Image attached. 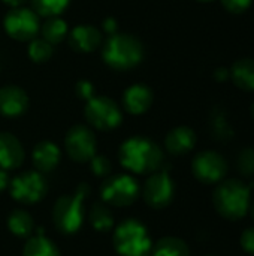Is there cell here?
<instances>
[{"label": "cell", "mask_w": 254, "mask_h": 256, "mask_svg": "<svg viewBox=\"0 0 254 256\" xmlns=\"http://www.w3.org/2000/svg\"><path fill=\"white\" fill-rule=\"evenodd\" d=\"M120 164L135 174H153L160 170L165 156L162 148L147 136H132L120 146Z\"/></svg>", "instance_id": "cell-1"}, {"label": "cell", "mask_w": 254, "mask_h": 256, "mask_svg": "<svg viewBox=\"0 0 254 256\" xmlns=\"http://www.w3.org/2000/svg\"><path fill=\"white\" fill-rule=\"evenodd\" d=\"M213 204L223 219L240 220L250 208V188L235 178L220 182L213 194Z\"/></svg>", "instance_id": "cell-2"}, {"label": "cell", "mask_w": 254, "mask_h": 256, "mask_svg": "<svg viewBox=\"0 0 254 256\" xmlns=\"http://www.w3.org/2000/svg\"><path fill=\"white\" fill-rule=\"evenodd\" d=\"M90 194L88 184L82 183L76 188L73 195L60 196L52 208V222L64 236L76 234L84 224V207L82 202Z\"/></svg>", "instance_id": "cell-3"}, {"label": "cell", "mask_w": 254, "mask_h": 256, "mask_svg": "<svg viewBox=\"0 0 254 256\" xmlns=\"http://www.w3.org/2000/svg\"><path fill=\"white\" fill-rule=\"evenodd\" d=\"M112 243L120 256H147L153 249L148 230L138 219L123 220L114 231Z\"/></svg>", "instance_id": "cell-4"}, {"label": "cell", "mask_w": 254, "mask_h": 256, "mask_svg": "<svg viewBox=\"0 0 254 256\" xmlns=\"http://www.w3.org/2000/svg\"><path fill=\"white\" fill-rule=\"evenodd\" d=\"M103 60L112 69L126 70L136 66L144 56L142 44L130 34H112L103 46Z\"/></svg>", "instance_id": "cell-5"}, {"label": "cell", "mask_w": 254, "mask_h": 256, "mask_svg": "<svg viewBox=\"0 0 254 256\" xmlns=\"http://www.w3.org/2000/svg\"><path fill=\"white\" fill-rule=\"evenodd\" d=\"M139 183L130 174H109L100 186L102 201L112 207L132 206L139 198Z\"/></svg>", "instance_id": "cell-6"}, {"label": "cell", "mask_w": 254, "mask_h": 256, "mask_svg": "<svg viewBox=\"0 0 254 256\" xmlns=\"http://www.w3.org/2000/svg\"><path fill=\"white\" fill-rule=\"evenodd\" d=\"M88 124L99 130H112L123 122V114L115 100L106 96H93L84 110Z\"/></svg>", "instance_id": "cell-7"}, {"label": "cell", "mask_w": 254, "mask_h": 256, "mask_svg": "<svg viewBox=\"0 0 254 256\" xmlns=\"http://www.w3.org/2000/svg\"><path fill=\"white\" fill-rule=\"evenodd\" d=\"M48 184L37 171H25L13 177L9 183L10 196L21 204H36L46 195Z\"/></svg>", "instance_id": "cell-8"}, {"label": "cell", "mask_w": 254, "mask_h": 256, "mask_svg": "<svg viewBox=\"0 0 254 256\" xmlns=\"http://www.w3.org/2000/svg\"><path fill=\"white\" fill-rule=\"evenodd\" d=\"M144 201L154 210L166 208L175 196V184L166 171H156L150 174L142 189Z\"/></svg>", "instance_id": "cell-9"}, {"label": "cell", "mask_w": 254, "mask_h": 256, "mask_svg": "<svg viewBox=\"0 0 254 256\" xmlns=\"http://www.w3.org/2000/svg\"><path fill=\"white\" fill-rule=\"evenodd\" d=\"M192 171L202 184H219L228 174V162L220 153L205 150L195 156Z\"/></svg>", "instance_id": "cell-10"}, {"label": "cell", "mask_w": 254, "mask_h": 256, "mask_svg": "<svg viewBox=\"0 0 254 256\" xmlns=\"http://www.w3.org/2000/svg\"><path fill=\"white\" fill-rule=\"evenodd\" d=\"M64 147L72 160L85 164L90 162V159L96 154L97 141L94 132L90 128L84 124H75L66 134Z\"/></svg>", "instance_id": "cell-11"}, {"label": "cell", "mask_w": 254, "mask_h": 256, "mask_svg": "<svg viewBox=\"0 0 254 256\" xmlns=\"http://www.w3.org/2000/svg\"><path fill=\"white\" fill-rule=\"evenodd\" d=\"M4 28L7 34L16 40H30L34 39L39 30V20L31 9L15 8L6 15Z\"/></svg>", "instance_id": "cell-12"}, {"label": "cell", "mask_w": 254, "mask_h": 256, "mask_svg": "<svg viewBox=\"0 0 254 256\" xmlns=\"http://www.w3.org/2000/svg\"><path fill=\"white\" fill-rule=\"evenodd\" d=\"M28 98L25 92L16 86H6L0 88V114L4 117H18L25 112Z\"/></svg>", "instance_id": "cell-13"}, {"label": "cell", "mask_w": 254, "mask_h": 256, "mask_svg": "<svg viewBox=\"0 0 254 256\" xmlns=\"http://www.w3.org/2000/svg\"><path fill=\"white\" fill-rule=\"evenodd\" d=\"M24 162V148L18 138L9 132H0V168L16 170Z\"/></svg>", "instance_id": "cell-14"}, {"label": "cell", "mask_w": 254, "mask_h": 256, "mask_svg": "<svg viewBox=\"0 0 254 256\" xmlns=\"http://www.w3.org/2000/svg\"><path fill=\"white\" fill-rule=\"evenodd\" d=\"M153 104V92L144 84L130 86L123 94V106L129 114L141 116L150 110Z\"/></svg>", "instance_id": "cell-15"}, {"label": "cell", "mask_w": 254, "mask_h": 256, "mask_svg": "<svg viewBox=\"0 0 254 256\" xmlns=\"http://www.w3.org/2000/svg\"><path fill=\"white\" fill-rule=\"evenodd\" d=\"M61 153L57 144L52 141H40L39 144L34 146L33 153H31V160L37 172H51L52 170L57 168L60 162Z\"/></svg>", "instance_id": "cell-16"}, {"label": "cell", "mask_w": 254, "mask_h": 256, "mask_svg": "<svg viewBox=\"0 0 254 256\" xmlns=\"http://www.w3.org/2000/svg\"><path fill=\"white\" fill-rule=\"evenodd\" d=\"M196 146V134L187 126L174 128L165 138V147L171 154L181 156L193 150Z\"/></svg>", "instance_id": "cell-17"}, {"label": "cell", "mask_w": 254, "mask_h": 256, "mask_svg": "<svg viewBox=\"0 0 254 256\" xmlns=\"http://www.w3.org/2000/svg\"><path fill=\"white\" fill-rule=\"evenodd\" d=\"M69 42L76 51L90 52L100 45V33L93 26H76L69 34Z\"/></svg>", "instance_id": "cell-18"}, {"label": "cell", "mask_w": 254, "mask_h": 256, "mask_svg": "<svg viewBox=\"0 0 254 256\" xmlns=\"http://www.w3.org/2000/svg\"><path fill=\"white\" fill-rule=\"evenodd\" d=\"M231 76L243 90L254 92V60L253 58H240L234 63L231 69Z\"/></svg>", "instance_id": "cell-19"}, {"label": "cell", "mask_w": 254, "mask_h": 256, "mask_svg": "<svg viewBox=\"0 0 254 256\" xmlns=\"http://www.w3.org/2000/svg\"><path fill=\"white\" fill-rule=\"evenodd\" d=\"M22 256H61L58 248L46 238L42 232L27 240L22 249Z\"/></svg>", "instance_id": "cell-20"}, {"label": "cell", "mask_w": 254, "mask_h": 256, "mask_svg": "<svg viewBox=\"0 0 254 256\" xmlns=\"http://www.w3.org/2000/svg\"><path fill=\"white\" fill-rule=\"evenodd\" d=\"M7 228L13 236L25 238L31 236L34 222L33 218L25 210H13L7 218Z\"/></svg>", "instance_id": "cell-21"}, {"label": "cell", "mask_w": 254, "mask_h": 256, "mask_svg": "<svg viewBox=\"0 0 254 256\" xmlns=\"http://www.w3.org/2000/svg\"><path fill=\"white\" fill-rule=\"evenodd\" d=\"M153 256H190V249L178 237H163L154 244Z\"/></svg>", "instance_id": "cell-22"}, {"label": "cell", "mask_w": 254, "mask_h": 256, "mask_svg": "<svg viewBox=\"0 0 254 256\" xmlns=\"http://www.w3.org/2000/svg\"><path fill=\"white\" fill-rule=\"evenodd\" d=\"M90 225L97 232H108L114 226V216L105 202H96L88 213Z\"/></svg>", "instance_id": "cell-23"}, {"label": "cell", "mask_w": 254, "mask_h": 256, "mask_svg": "<svg viewBox=\"0 0 254 256\" xmlns=\"http://www.w3.org/2000/svg\"><path fill=\"white\" fill-rule=\"evenodd\" d=\"M66 34H67V26L61 18L51 16L42 26V36H43L42 39H45L51 45L58 44Z\"/></svg>", "instance_id": "cell-24"}, {"label": "cell", "mask_w": 254, "mask_h": 256, "mask_svg": "<svg viewBox=\"0 0 254 256\" xmlns=\"http://www.w3.org/2000/svg\"><path fill=\"white\" fill-rule=\"evenodd\" d=\"M31 4L37 15L51 18L61 14L69 4V0H31Z\"/></svg>", "instance_id": "cell-25"}, {"label": "cell", "mask_w": 254, "mask_h": 256, "mask_svg": "<svg viewBox=\"0 0 254 256\" xmlns=\"http://www.w3.org/2000/svg\"><path fill=\"white\" fill-rule=\"evenodd\" d=\"M28 56L33 62H46L52 56V45L45 39H33V42L28 46Z\"/></svg>", "instance_id": "cell-26"}, {"label": "cell", "mask_w": 254, "mask_h": 256, "mask_svg": "<svg viewBox=\"0 0 254 256\" xmlns=\"http://www.w3.org/2000/svg\"><path fill=\"white\" fill-rule=\"evenodd\" d=\"M90 168L96 177H105L106 178L111 174V162L103 154H94L90 159Z\"/></svg>", "instance_id": "cell-27"}, {"label": "cell", "mask_w": 254, "mask_h": 256, "mask_svg": "<svg viewBox=\"0 0 254 256\" xmlns=\"http://www.w3.org/2000/svg\"><path fill=\"white\" fill-rule=\"evenodd\" d=\"M238 170L243 176H254V148H244L238 158Z\"/></svg>", "instance_id": "cell-28"}, {"label": "cell", "mask_w": 254, "mask_h": 256, "mask_svg": "<svg viewBox=\"0 0 254 256\" xmlns=\"http://www.w3.org/2000/svg\"><path fill=\"white\" fill-rule=\"evenodd\" d=\"M223 6L234 14H241L247 10L252 4V0H222Z\"/></svg>", "instance_id": "cell-29"}, {"label": "cell", "mask_w": 254, "mask_h": 256, "mask_svg": "<svg viewBox=\"0 0 254 256\" xmlns=\"http://www.w3.org/2000/svg\"><path fill=\"white\" fill-rule=\"evenodd\" d=\"M240 243H241V248L244 249V252H247L250 255H254V226L246 230L243 232Z\"/></svg>", "instance_id": "cell-30"}, {"label": "cell", "mask_w": 254, "mask_h": 256, "mask_svg": "<svg viewBox=\"0 0 254 256\" xmlns=\"http://www.w3.org/2000/svg\"><path fill=\"white\" fill-rule=\"evenodd\" d=\"M76 94L81 98V99H85V100H90L93 96H94V87L90 81H79L76 84Z\"/></svg>", "instance_id": "cell-31"}, {"label": "cell", "mask_w": 254, "mask_h": 256, "mask_svg": "<svg viewBox=\"0 0 254 256\" xmlns=\"http://www.w3.org/2000/svg\"><path fill=\"white\" fill-rule=\"evenodd\" d=\"M9 183H10V178H9V174L6 170L0 168V192H3L4 189L9 188Z\"/></svg>", "instance_id": "cell-32"}, {"label": "cell", "mask_w": 254, "mask_h": 256, "mask_svg": "<svg viewBox=\"0 0 254 256\" xmlns=\"http://www.w3.org/2000/svg\"><path fill=\"white\" fill-rule=\"evenodd\" d=\"M115 27H117V24H115V21H114L112 18H109V20H106V21H105V30H106V32H109L111 34H114Z\"/></svg>", "instance_id": "cell-33"}, {"label": "cell", "mask_w": 254, "mask_h": 256, "mask_svg": "<svg viewBox=\"0 0 254 256\" xmlns=\"http://www.w3.org/2000/svg\"><path fill=\"white\" fill-rule=\"evenodd\" d=\"M3 2H4L6 4H9V6H12V8L15 9V8H18L24 0H3Z\"/></svg>", "instance_id": "cell-34"}, {"label": "cell", "mask_w": 254, "mask_h": 256, "mask_svg": "<svg viewBox=\"0 0 254 256\" xmlns=\"http://www.w3.org/2000/svg\"><path fill=\"white\" fill-rule=\"evenodd\" d=\"M252 112H253V117H254V104H253V108H252Z\"/></svg>", "instance_id": "cell-35"}, {"label": "cell", "mask_w": 254, "mask_h": 256, "mask_svg": "<svg viewBox=\"0 0 254 256\" xmlns=\"http://www.w3.org/2000/svg\"><path fill=\"white\" fill-rule=\"evenodd\" d=\"M199 2H210V0H199Z\"/></svg>", "instance_id": "cell-36"}, {"label": "cell", "mask_w": 254, "mask_h": 256, "mask_svg": "<svg viewBox=\"0 0 254 256\" xmlns=\"http://www.w3.org/2000/svg\"><path fill=\"white\" fill-rule=\"evenodd\" d=\"M253 218H254V204H253Z\"/></svg>", "instance_id": "cell-37"}, {"label": "cell", "mask_w": 254, "mask_h": 256, "mask_svg": "<svg viewBox=\"0 0 254 256\" xmlns=\"http://www.w3.org/2000/svg\"><path fill=\"white\" fill-rule=\"evenodd\" d=\"M207 256H214V255H207Z\"/></svg>", "instance_id": "cell-38"}]
</instances>
